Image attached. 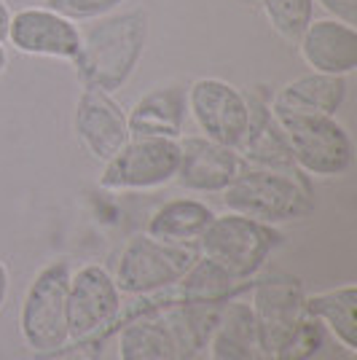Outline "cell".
Instances as JSON below:
<instances>
[{
  "mask_svg": "<svg viewBox=\"0 0 357 360\" xmlns=\"http://www.w3.org/2000/svg\"><path fill=\"white\" fill-rule=\"evenodd\" d=\"M145 41L148 14L143 8L97 16L86 30H81V49L75 57L84 86L108 94L121 89L143 57Z\"/></svg>",
  "mask_w": 357,
  "mask_h": 360,
  "instance_id": "1",
  "label": "cell"
},
{
  "mask_svg": "<svg viewBox=\"0 0 357 360\" xmlns=\"http://www.w3.org/2000/svg\"><path fill=\"white\" fill-rule=\"evenodd\" d=\"M223 205L228 212L253 218L258 224H283L296 221L314 210L306 183L293 169H268V167H242L237 178L226 186Z\"/></svg>",
  "mask_w": 357,
  "mask_h": 360,
  "instance_id": "2",
  "label": "cell"
},
{
  "mask_svg": "<svg viewBox=\"0 0 357 360\" xmlns=\"http://www.w3.org/2000/svg\"><path fill=\"white\" fill-rule=\"evenodd\" d=\"M274 121L296 169L317 178H339L352 169L355 143L333 116H274Z\"/></svg>",
  "mask_w": 357,
  "mask_h": 360,
  "instance_id": "3",
  "label": "cell"
},
{
  "mask_svg": "<svg viewBox=\"0 0 357 360\" xmlns=\"http://www.w3.org/2000/svg\"><path fill=\"white\" fill-rule=\"evenodd\" d=\"M67 280V261H54L32 277L19 309V333L32 352H57L70 342Z\"/></svg>",
  "mask_w": 357,
  "mask_h": 360,
  "instance_id": "4",
  "label": "cell"
},
{
  "mask_svg": "<svg viewBox=\"0 0 357 360\" xmlns=\"http://www.w3.org/2000/svg\"><path fill=\"white\" fill-rule=\"evenodd\" d=\"M202 253L215 266H221L234 280H247L266 264L271 248L280 242L274 226L258 224L237 212L212 215V221L199 237Z\"/></svg>",
  "mask_w": 357,
  "mask_h": 360,
  "instance_id": "5",
  "label": "cell"
},
{
  "mask_svg": "<svg viewBox=\"0 0 357 360\" xmlns=\"http://www.w3.org/2000/svg\"><path fill=\"white\" fill-rule=\"evenodd\" d=\"M194 261L196 253L188 245H169L148 234H134L121 248L110 277L121 293L150 296L175 285L194 266Z\"/></svg>",
  "mask_w": 357,
  "mask_h": 360,
  "instance_id": "6",
  "label": "cell"
},
{
  "mask_svg": "<svg viewBox=\"0 0 357 360\" xmlns=\"http://www.w3.org/2000/svg\"><path fill=\"white\" fill-rule=\"evenodd\" d=\"M180 162L178 140L129 137L103 167L100 186L110 191H148L175 180Z\"/></svg>",
  "mask_w": 357,
  "mask_h": 360,
  "instance_id": "7",
  "label": "cell"
},
{
  "mask_svg": "<svg viewBox=\"0 0 357 360\" xmlns=\"http://www.w3.org/2000/svg\"><path fill=\"white\" fill-rule=\"evenodd\" d=\"M186 105L199 132L221 146L239 148L250 127V97L223 78H196L186 91Z\"/></svg>",
  "mask_w": 357,
  "mask_h": 360,
  "instance_id": "8",
  "label": "cell"
},
{
  "mask_svg": "<svg viewBox=\"0 0 357 360\" xmlns=\"http://www.w3.org/2000/svg\"><path fill=\"white\" fill-rule=\"evenodd\" d=\"M250 309L258 328V345L266 355H277L309 320L301 280L285 274L266 277L255 285Z\"/></svg>",
  "mask_w": 357,
  "mask_h": 360,
  "instance_id": "9",
  "label": "cell"
},
{
  "mask_svg": "<svg viewBox=\"0 0 357 360\" xmlns=\"http://www.w3.org/2000/svg\"><path fill=\"white\" fill-rule=\"evenodd\" d=\"M121 315V290L110 271L86 264L67 280V330L70 342H86L113 326Z\"/></svg>",
  "mask_w": 357,
  "mask_h": 360,
  "instance_id": "10",
  "label": "cell"
},
{
  "mask_svg": "<svg viewBox=\"0 0 357 360\" xmlns=\"http://www.w3.org/2000/svg\"><path fill=\"white\" fill-rule=\"evenodd\" d=\"M6 44L27 57L75 62L81 49V30L73 19L57 14L48 6H30L11 14Z\"/></svg>",
  "mask_w": 357,
  "mask_h": 360,
  "instance_id": "11",
  "label": "cell"
},
{
  "mask_svg": "<svg viewBox=\"0 0 357 360\" xmlns=\"http://www.w3.org/2000/svg\"><path fill=\"white\" fill-rule=\"evenodd\" d=\"M180 162L175 183L196 194H221L242 172V156L237 148L221 146L205 135L178 137Z\"/></svg>",
  "mask_w": 357,
  "mask_h": 360,
  "instance_id": "12",
  "label": "cell"
},
{
  "mask_svg": "<svg viewBox=\"0 0 357 360\" xmlns=\"http://www.w3.org/2000/svg\"><path fill=\"white\" fill-rule=\"evenodd\" d=\"M73 124L81 146L100 162H108L129 140L126 113L108 91L94 86H84L81 91Z\"/></svg>",
  "mask_w": 357,
  "mask_h": 360,
  "instance_id": "13",
  "label": "cell"
},
{
  "mask_svg": "<svg viewBox=\"0 0 357 360\" xmlns=\"http://www.w3.org/2000/svg\"><path fill=\"white\" fill-rule=\"evenodd\" d=\"M314 73L346 78L357 70V30L339 19H312L296 41Z\"/></svg>",
  "mask_w": 357,
  "mask_h": 360,
  "instance_id": "14",
  "label": "cell"
},
{
  "mask_svg": "<svg viewBox=\"0 0 357 360\" xmlns=\"http://www.w3.org/2000/svg\"><path fill=\"white\" fill-rule=\"evenodd\" d=\"M346 100V78L306 73L287 81L271 100L274 116H336Z\"/></svg>",
  "mask_w": 357,
  "mask_h": 360,
  "instance_id": "15",
  "label": "cell"
},
{
  "mask_svg": "<svg viewBox=\"0 0 357 360\" xmlns=\"http://www.w3.org/2000/svg\"><path fill=\"white\" fill-rule=\"evenodd\" d=\"M186 89L180 86H159L143 94L132 110L126 113L129 137H167L178 140L186 124Z\"/></svg>",
  "mask_w": 357,
  "mask_h": 360,
  "instance_id": "16",
  "label": "cell"
},
{
  "mask_svg": "<svg viewBox=\"0 0 357 360\" xmlns=\"http://www.w3.org/2000/svg\"><path fill=\"white\" fill-rule=\"evenodd\" d=\"M209 360H255L264 349L258 345V328L250 304L231 301L212 326Z\"/></svg>",
  "mask_w": 357,
  "mask_h": 360,
  "instance_id": "17",
  "label": "cell"
},
{
  "mask_svg": "<svg viewBox=\"0 0 357 360\" xmlns=\"http://www.w3.org/2000/svg\"><path fill=\"white\" fill-rule=\"evenodd\" d=\"M306 315L330 330V336L346 349H357V285L346 283L339 288H327L312 296H304Z\"/></svg>",
  "mask_w": 357,
  "mask_h": 360,
  "instance_id": "18",
  "label": "cell"
},
{
  "mask_svg": "<svg viewBox=\"0 0 357 360\" xmlns=\"http://www.w3.org/2000/svg\"><path fill=\"white\" fill-rule=\"evenodd\" d=\"M215 212L199 199H169L150 212L145 234L169 245H188L202 237Z\"/></svg>",
  "mask_w": 357,
  "mask_h": 360,
  "instance_id": "19",
  "label": "cell"
},
{
  "mask_svg": "<svg viewBox=\"0 0 357 360\" xmlns=\"http://www.w3.org/2000/svg\"><path fill=\"white\" fill-rule=\"evenodd\" d=\"M188 358L172 323L164 320H134L121 330L119 360H183Z\"/></svg>",
  "mask_w": 357,
  "mask_h": 360,
  "instance_id": "20",
  "label": "cell"
},
{
  "mask_svg": "<svg viewBox=\"0 0 357 360\" xmlns=\"http://www.w3.org/2000/svg\"><path fill=\"white\" fill-rule=\"evenodd\" d=\"M237 153H245V159L253 162L255 167L296 169L283 129L277 127L271 110L266 105H258L255 100H250V127H247V135L237 148Z\"/></svg>",
  "mask_w": 357,
  "mask_h": 360,
  "instance_id": "21",
  "label": "cell"
},
{
  "mask_svg": "<svg viewBox=\"0 0 357 360\" xmlns=\"http://www.w3.org/2000/svg\"><path fill=\"white\" fill-rule=\"evenodd\" d=\"M234 277L226 274L221 266H215L207 258H196L194 266L180 277L175 285H180L178 299L183 304H215V301L226 299L234 288Z\"/></svg>",
  "mask_w": 357,
  "mask_h": 360,
  "instance_id": "22",
  "label": "cell"
},
{
  "mask_svg": "<svg viewBox=\"0 0 357 360\" xmlns=\"http://www.w3.org/2000/svg\"><path fill=\"white\" fill-rule=\"evenodd\" d=\"M268 25L285 41L296 44L314 16V0H261Z\"/></svg>",
  "mask_w": 357,
  "mask_h": 360,
  "instance_id": "23",
  "label": "cell"
},
{
  "mask_svg": "<svg viewBox=\"0 0 357 360\" xmlns=\"http://www.w3.org/2000/svg\"><path fill=\"white\" fill-rule=\"evenodd\" d=\"M323 326L309 317L306 323H304V328L298 330L296 336L287 342V345L277 352V355H271L274 360H312L320 349H323Z\"/></svg>",
  "mask_w": 357,
  "mask_h": 360,
  "instance_id": "24",
  "label": "cell"
},
{
  "mask_svg": "<svg viewBox=\"0 0 357 360\" xmlns=\"http://www.w3.org/2000/svg\"><path fill=\"white\" fill-rule=\"evenodd\" d=\"M124 0H46L48 8H54L57 14L67 19H97V16L113 14Z\"/></svg>",
  "mask_w": 357,
  "mask_h": 360,
  "instance_id": "25",
  "label": "cell"
},
{
  "mask_svg": "<svg viewBox=\"0 0 357 360\" xmlns=\"http://www.w3.org/2000/svg\"><path fill=\"white\" fill-rule=\"evenodd\" d=\"M325 8L330 19H339L344 25H357V0H314Z\"/></svg>",
  "mask_w": 357,
  "mask_h": 360,
  "instance_id": "26",
  "label": "cell"
},
{
  "mask_svg": "<svg viewBox=\"0 0 357 360\" xmlns=\"http://www.w3.org/2000/svg\"><path fill=\"white\" fill-rule=\"evenodd\" d=\"M8 22H11V8H8V3H6V0H0V44H6Z\"/></svg>",
  "mask_w": 357,
  "mask_h": 360,
  "instance_id": "27",
  "label": "cell"
},
{
  "mask_svg": "<svg viewBox=\"0 0 357 360\" xmlns=\"http://www.w3.org/2000/svg\"><path fill=\"white\" fill-rule=\"evenodd\" d=\"M6 296H8V269L6 264H0V309L6 304Z\"/></svg>",
  "mask_w": 357,
  "mask_h": 360,
  "instance_id": "28",
  "label": "cell"
},
{
  "mask_svg": "<svg viewBox=\"0 0 357 360\" xmlns=\"http://www.w3.org/2000/svg\"><path fill=\"white\" fill-rule=\"evenodd\" d=\"M6 68H8V51H6V46L0 44V75L6 73Z\"/></svg>",
  "mask_w": 357,
  "mask_h": 360,
  "instance_id": "29",
  "label": "cell"
},
{
  "mask_svg": "<svg viewBox=\"0 0 357 360\" xmlns=\"http://www.w3.org/2000/svg\"><path fill=\"white\" fill-rule=\"evenodd\" d=\"M255 360H274V358H271V355H266V352H261V355H258Z\"/></svg>",
  "mask_w": 357,
  "mask_h": 360,
  "instance_id": "30",
  "label": "cell"
}]
</instances>
